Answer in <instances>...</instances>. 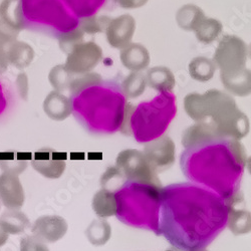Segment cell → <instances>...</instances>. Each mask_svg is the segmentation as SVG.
I'll list each match as a JSON object with an SVG mask.
<instances>
[{
	"instance_id": "9",
	"label": "cell",
	"mask_w": 251,
	"mask_h": 251,
	"mask_svg": "<svg viewBox=\"0 0 251 251\" xmlns=\"http://www.w3.org/2000/svg\"><path fill=\"white\" fill-rule=\"evenodd\" d=\"M144 156L157 174L164 172L175 163L174 145L168 138H159L146 146Z\"/></svg>"
},
{
	"instance_id": "19",
	"label": "cell",
	"mask_w": 251,
	"mask_h": 251,
	"mask_svg": "<svg viewBox=\"0 0 251 251\" xmlns=\"http://www.w3.org/2000/svg\"><path fill=\"white\" fill-rule=\"evenodd\" d=\"M6 56L8 64H11L17 69H23L28 65L31 59V50L26 45L13 41L7 47Z\"/></svg>"
},
{
	"instance_id": "15",
	"label": "cell",
	"mask_w": 251,
	"mask_h": 251,
	"mask_svg": "<svg viewBox=\"0 0 251 251\" xmlns=\"http://www.w3.org/2000/svg\"><path fill=\"white\" fill-rule=\"evenodd\" d=\"M78 19L95 16L106 4L107 0H60Z\"/></svg>"
},
{
	"instance_id": "2",
	"label": "cell",
	"mask_w": 251,
	"mask_h": 251,
	"mask_svg": "<svg viewBox=\"0 0 251 251\" xmlns=\"http://www.w3.org/2000/svg\"><path fill=\"white\" fill-rule=\"evenodd\" d=\"M180 163L188 179L226 199L239 190L247 157L237 141L215 138L186 148Z\"/></svg>"
},
{
	"instance_id": "7",
	"label": "cell",
	"mask_w": 251,
	"mask_h": 251,
	"mask_svg": "<svg viewBox=\"0 0 251 251\" xmlns=\"http://www.w3.org/2000/svg\"><path fill=\"white\" fill-rule=\"evenodd\" d=\"M117 167L128 180L163 187L157 173L143 153L136 150L123 151L118 156Z\"/></svg>"
},
{
	"instance_id": "17",
	"label": "cell",
	"mask_w": 251,
	"mask_h": 251,
	"mask_svg": "<svg viewBox=\"0 0 251 251\" xmlns=\"http://www.w3.org/2000/svg\"><path fill=\"white\" fill-rule=\"evenodd\" d=\"M86 234L92 245L102 246L112 236V227L108 221L102 218L96 219L86 230Z\"/></svg>"
},
{
	"instance_id": "22",
	"label": "cell",
	"mask_w": 251,
	"mask_h": 251,
	"mask_svg": "<svg viewBox=\"0 0 251 251\" xmlns=\"http://www.w3.org/2000/svg\"><path fill=\"white\" fill-rule=\"evenodd\" d=\"M18 30L0 19V44L8 45L15 41Z\"/></svg>"
},
{
	"instance_id": "20",
	"label": "cell",
	"mask_w": 251,
	"mask_h": 251,
	"mask_svg": "<svg viewBox=\"0 0 251 251\" xmlns=\"http://www.w3.org/2000/svg\"><path fill=\"white\" fill-rule=\"evenodd\" d=\"M46 113L54 120H61L66 118L72 111L71 103L65 104L54 95H50L45 101Z\"/></svg>"
},
{
	"instance_id": "14",
	"label": "cell",
	"mask_w": 251,
	"mask_h": 251,
	"mask_svg": "<svg viewBox=\"0 0 251 251\" xmlns=\"http://www.w3.org/2000/svg\"><path fill=\"white\" fill-rule=\"evenodd\" d=\"M0 226L7 234H19L30 227L28 217L19 210H8L0 216Z\"/></svg>"
},
{
	"instance_id": "8",
	"label": "cell",
	"mask_w": 251,
	"mask_h": 251,
	"mask_svg": "<svg viewBox=\"0 0 251 251\" xmlns=\"http://www.w3.org/2000/svg\"><path fill=\"white\" fill-rule=\"evenodd\" d=\"M227 205V226L234 235H243L251 230V215L245 208L243 193L238 190L224 199Z\"/></svg>"
},
{
	"instance_id": "16",
	"label": "cell",
	"mask_w": 251,
	"mask_h": 251,
	"mask_svg": "<svg viewBox=\"0 0 251 251\" xmlns=\"http://www.w3.org/2000/svg\"><path fill=\"white\" fill-rule=\"evenodd\" d=\"M31 154L19 152L0 153V168L4 173L20 175L26 169Z\"/></svg>"
},
{
	"instance_id": "25",
	"label": "cell",
	"mask_w": 251,
	"mask_h": 251,
	"mask_svg": "<svg viewBox=\"0 0 251 251\" xmlns=\"http://www.w3.org/2000/svg\"><path fill=\"white\" fill-rule=\"evenodd\" d=\"M8 45L0 44V75L4 74L8 68V60L6 56V50H7Z\"/></svg>"
},
{
	"instance_id": "5",
	"label": "cell",
	"mask_w": 251,
	"mask_h": 251,
	"mask_svg": "<svg viewBox=\"0 0 251 251\" xmlns=\"http://www.w3.org/2000/svg\"><path fill=\"white\" fill-rule=\"evenodd\" d=\"M177 114V98L170 91H161L154 99L143 101L129 117L130 131L138 143L161 138Z\"/></svg>"
},
{
	"instance_id": "26",
	"label": "cell",
	"mask_w": 251,
	"mask_h": 251,
	"mask_svg": "<svg viewBox=\"0 0 251 251\" xmlns=\"http://www.w3.org/2000/svg\"><path fill=\"white\" fill-rule=\"evenodd\" d=\"M8 236L9 235L4 231L2 227L0 226V247L3 246L6 243V241L8 240Z\"/></svg>"
},
{
	"instance_id": "28",
	"label": "cell",
	"mask_w": 251,
	"mask_h": 251,
	"mask_svg": "<svg viewBox=\"0 0 251 251\" xmlns=\"http://www.w3.org/2000/svg\"><path fill=\"white\" fill-rule=\"evenodd\" d=\"M3 2H4V0H0V7H1V5H2Z\"/></svg>"
},
{
	"instance_id": "21",
	"label": "cell",
	"mask_w": 251,
	"mask_h": 251,
	"mask_svg": "<svg viewBox=\"0 0 251 251\" xmlns=\"http://www.w3.org/2000/svg\"><path fill=\"white\" fill-rule=\"evenodd\" d=\"M20 251H50V248L43 239L28 235L20 240Z\"/></svg>"
},
{
	"instance_id": "27",
	"label": "cell",
	"mask_w": 251,
	"mask_h": 251,
	"mask_svg": "<svg viewBox=\"0 0 251 251\" xmlns=\"http://www.w3.org/2000/svg\"><path fill=\"white\" fill-rule=\"evenodd\" d=\"M166 251H208V250H206L205 248H202V249H184V248H179V247L172 246L171 248L167 249Z\"/></svg>"
},
{
	"instance_id": "10",
	"label": "cell",
	"mask_w": 251,
	"mask_h": 251,
	"mask_svg": "<svg viewBox=\"0 0 251 251\" xmlns=\"http://www.w3.org/2000/svg\"><path fill=\"white\" fill-rule=\"evenodd\" d=\"M66 154H59L51 149L37 151L31 160L32 168L48 179H58L65 173Z\"/></svg>"
},
{
	"instance_id": "12",
	"label": "cell",
	"mask_w": 251,
	"mask_h": 251,
	"mask_svg": "<svg viewBox=\"0 0 251 251\" xmlns=\"http://www.w3.org/2000/svg\"><path fill=\"white\" fill-rule=\"evenodd\" d=\"M25 200V190L18 176L4 172L0 175V202L9 210H13L22 208Z\"/></svg>"
},
{
	"instance_id": "18",
	"label": "cell",
	"mask_w": 251,
	"mask_h": 251,
	"mask_svg": "<svg viewBox=\"0 0 251 251\" xmlns=\"http://www.w3.org/2000/svg\"><path fill=\"white\" fill-rule=\"evenodd\" d=\"M0 19L17 30L24 28L20 0H4L0 7Z\"/></svg>"
},
{
	"instance_id": "3",
	"label": "cell",
	"mask_w": 251,
	"mask_h": 251,
	"mask_svg": "<svg viewBox=\"0 0 251 251\" xmlns=\"http://www.w3.org/2000/svg\"><path fill=\"white\" fill-rule=\"evenodd\" d=\"M72 112L81 127L92 135H112L121 130L127 99L116 80H103L75 92Z\"/></svg>"
},
{
	"instance_id": "24",
	"label": "cell",
	"mask_w": 251,
	"mask_h": 251,
	"mask_svg": "<svg viewBox=\"0 0 251 251\" xmlns=\"http://www.w3.org/2000/svg\"><path fill=\"white\" fill-rule=\"evenodd\" d=\"M26 75L25 74H20L16 78V88L20 95V97L26 99L27 94V82H26Z\"/></svg>"
},
{
	"instance_id": "1",
	"label": "cell",
	"mask_w": 251,
	"mask_h": 251,
	"mask_svg": "<svg viewBox=\"0 0 251 251\" xmlns=\"http://www.w3.org/2000/svg\"><path fill=\"white\" fill-rule=\"evenodd\" d=\"M227 217L224 198L208 188L193 183L162 188L160 233L175 247H207L225 229Z\"/></svg>"
},
{
	"instance_id": "13",
	"label": "cell",
	"mask_w": 251,
	"mask_h": 251,
	"mask_svg": "<svg viewBox=\"0 0 251 251\" xmlns=\"http://www.w3.org/2000/svg\"><path fill=\"white\" fill-rule=\"evenodd\" d=\"M92 207L100 218H107L117 213V198L113 191L101 188L94 196Z\"/></svg>"
},
{
	"instance_id": "11",
	"label": "cell",
	"mask_w": 251,
	"mask_h": 251,
	"mask_svg": "<svg viewBox=\"0 0 251 251\" xmlns=\"http://www.w3.org/2000/svg\"><path fill=\"white\" fill-rule=\"evenodd\" d=\"M68 223L59 215H45L37 218L31 228L32 234L45 242L54 243L68 231Z\"/></svg>"
},
{
	"instance_id": "6",
	"label": "cell",
	"mask_w": 251,
	"mask_h": 251,
	"mask_svg": "<svg viewBox=\"0 0 251 251\" xmlns=\"http://www.w3.org/2000/svg\"><path fill=\"white\" fill-rule=\"evenodd\" d=\"M24 28L51 37H61L80 25L60 0H20Z\"/></svg>"
},
{
	"instance_id": "23",
	"label": "cell",
	"mask_w": 251,
	"mask_h": 251,
	"mask_svg": "<svg viewBox=\"0 0 251 251\" xmlns=\"http://www.w3.org/2000/svg\"><path fill=\"white\" fill-rule=\"evenodd\" d=\"M9 92L2 78L0 77V116L7 110L9 104Z\"/></svg>"
},
{
	"instance_id": "4",
	"label": "cell",
	"mask_w": 251,
	"mask_h": 251,
	"mask_svg": "<svg viewBox=\"0 0 251 251\" xmlns=\"http://www.w3.org/2000/svg\"><path fill=\"white\" fill-rule=\"evenodd\" d=\"M162 188L125 180L118 189L113 191L117 198L116 216L126 225L147 229L156 235H161L159 218Z\"/></svg>"
}]
</instances>
